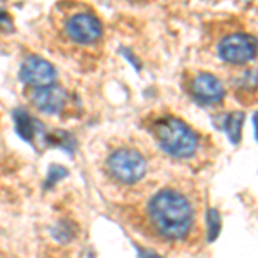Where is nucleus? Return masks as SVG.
Instances as JSON below:
<instances>
[{
    "label": "nucleus",
    "instance_id": "nucleus-1",
    "mask_svg": "<svg viewBox=\"0 0 258 258\" xmlns=\"http://www.w3.org/2000/svg\"><path fill=\"white\" fill-rule=\"evenodd\" d=\"M150 220L153 227L165 239L179 241L189 234L195 214L184 195L174 189H162L148 205Z\"/></svg>",
    "mask_w": 258,
    "mask_h": 258
},
{
    "label": "nucleus",
    "instance_id": "nucleus-2",
    "mask_svg": "<svg viewBox=\"0 0 258 258\" xmlns=\"http://www.w3.org/2000/svg\"><path fill=\"white\" fill-rule=\"evenodd\" d=\"M155 135L167 153L179 159H188L198 148V135L188 124L176 117H162L155 122Z\"/></svg>",
    "mask_w": 258,
    "mask_h": 258
},
{
    "label": "nucleus",
    "instance_id": "nucleus-3",
    "mask_svg": "<svg viewBox=\"0 0 258 258\" xmlns=\"http://www.w3.org/2000/svg\"><path fill=\"white\" fill-rule=\"evenodd\" d=\"M110 174L124 184H135L147 172V162L135 150H117L107 160Z\"/></svg>",
    "mask_w": 258,
    "mask_h": 258
},
{
    "label": "nucleus",
    "instance_id": "nucleus-4",
    "mask_svg": "<svg viewBox=\"0 0 258 258\" xmlns=\"http://www.w3.org/2000/svg\"><path fill=\"white\" fill-rule=\"evenodd\" d=\"M258 53V40L246 33H234L226 36L219 45V55L229 64H244L253 60Z\"/></svg>",
    "mask_w": 258,
    "mask_h": 258
},
{
    "label": "nucleus",
    "instance_id": "nucleus-5",
    "mask_svg": "<svg viewBox=\"0 0 258 258\" xmlns=\"http://www.w3.org/2000/svg\"><path fill=\"white\" fill-rule=\"evenodd\" d=\"M21 78L36 88H45L52 86V83L57 80V71L48 60L40 57H28L21 66Z\"/></svg>",
    "mask_w": 258,
    "mask_h": 258
},
{
    "label": "nucleus",
    "instance_id": "nucleus-6",
    "mask_svg": "<svg viewBox=\"0 0 258 258\" xmlns=\"http://www.w3.org/2000/svg\"><path fill=\"white\" fill-rule=\"evenodd\" d=\"M102 23L91 14H74L68 21V33L80 43H93L102 36Z\"/></svg>",
    "mask_w": 258,
    "mask_h": 258
},
{
    "label": "nucleus",
    "instance_id": "nucleus-7",
    "mask_svg": "<svg viewBox=\"0 0 258 258\" xmlns=\"http://www.w3.org/2000/svg\"><path fill=\"white\" fill-rule=\"evenodd\" d=\"M191 93L197 102L205 103V105H214V103L222 102L224 98V86L217 76L210 73H202L195 78L191 85Z\"/></svg>",
    "mask_w": 258,
    "mask_h": 258
},
{
    "label": "nucleus",
    "instance_id": "nucleus-8",
    "mask_svg": "<svg viewBox=\"0 0 258 258\" xmlns=\"http://www.w3.org/2000/svg\"><path fill=\"white\" fill-rule=\"evenodd\" d=\"M33 103L47 114H55L66 103V93L57 86H45V88H36L31 95Z\"/></svg>",
    "mask_w": 258,
    "mask_h": 258
},
{
    "label": "nucleus",
    "instance_id": "nucleus-9",
    "mask_svg": "<svg viewBox=\"0 0 258 258\" xmlns=\"http://www.w3.org/2000/svg\"><path fill=\"white\" fill-rule=\"evenodd\" d=\"M12 117H14L16 131H18V135L23 140L31 141L33 136H35V131H36V122H35V120H33L30 115H28L26 112H23V110H14Z\"/></svg>",
    "mask_w": 258,
    "mask_h": 258
},
{
    "label": "nucleus",
    "instance_id": "nucleus-10",
    "mask_svg": "<svg viewBox=\"0 0 258 258\" xmlns=\"http://www.w3.org/2000/svg\"><path fill=\"white\" fill-rule=\"evenodd\" d=\"M244 114L243 112H231L222 119V129L229 135L232 143H239L241 140V126H243Z\"/></svg>",
    "mask_w": 258,
    "mask_h": 258
},
{
    "label": "nucleus",
    "instance_id": "nucleus-11",
    "mask_svg": "<svg viewBox=\"0 0 258 258\" xmlns=\"http://www.w3.org/2000/svg\"><path fill=\"white\" fill-rule=\"evenodd\" d=\"M239 93L244 95H253L258 90V69H248L243 73V76L239 78L238 83Z\"/></svg>",
    "mask_w": 258,
    "mask_h": 258
},
{
    "label": "nucleus",
    "instance_id": "nucleus-12",
    "mask_svg": "<svg viewBox=\"0 0 258 258\" xmlns=\"http://www.w3.org/2000/svg\"><path fill=\"white\" fill-rule=\"evenodd\" d=\"M207 224H209V239L214 241L220 232V215L215 209H210L207 215Z\"/></svg>",
    "mask_w": 258,
    "mask_h": 258
},
{
    "label": "nucleus",
    "instance_id": "nucleus-13",
    "mask_svg": "<svg viewBox=\"0 0 258 258\" xmlns=\"http://www.w3.org/2000/svg\"><path fill=\"white\" fill-rule=\"evenodd\" d=\"M74 234V229L68 222H60L55 229V238L60 241H69Z\"/></svg>",
    "mask_w": 258,
    "mask_h": 258
},
{
    "label": "nucleus",
    "instance_id": "nucleus-14",
    "mask_svg": "<svg viewBox=\"0 0 258 258\" xmlns=\"http://www.w3.org/2000/svg\"><path fill=\"white\" fill-rule=\"evenodd\" d=\"M138 255H140V258H162L153 251H145L143 248H138Z\"/></svg>",
    "mask_w": 258,
    "mask_h": 258
},
{
    "label": "nucleus",
    "instance_id": "nucleus-15",
    "mask_svg": "<svg viewBox=\"0 0 258 258\" xmlns=\"http://www.w3.org/2000/svg\"><path fill=\"white\" fill-rule=\"evenodd\" d=\"M255 131H256V138H258V114L255 115Z\"/></svg>",
    "mask_w": 258,
    "mask_h": 258
}]
</instances>
